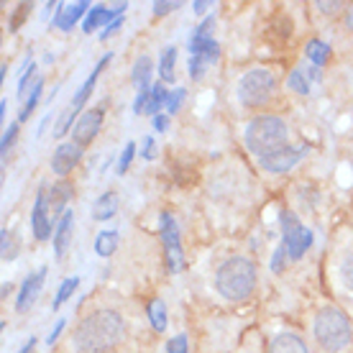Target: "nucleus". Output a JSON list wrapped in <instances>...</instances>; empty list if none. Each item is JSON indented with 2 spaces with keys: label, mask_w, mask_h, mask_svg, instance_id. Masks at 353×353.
<instances>
[{
  "label": "nucleus",
  "mask_w": 353,
  "mask_h": 353,
  "mask_svg": "<svg viewBox=\"0 0 353 353\" xmlns=\"http://www.w3.org/2000/svg\"><path fill=\"white\" fill-rule=\"evenodd\" d=\"M212 28H215V16H208L200 26L194 28V34L190 36V41H208V39H212Z\"/></svg>",
  "instance_id": "32"
},
{
  "label": "nucleus",
  "mask_w": 353,
  "mask_h": 353,
  "mask_svg": "<svg viewBox=\"0 0 353 353\" xmlns=\"http://www.w3.org/2000/svg\"><path fill=\"white\" fill-rule=\"evenodd\" d=\"M287 139H290V125L279 115H256L254 121H248L246 133H243L246 149L259 159L284 149Z\"/></svg>",
  "instance_id": "2"
},
{
  "label": "nucleus",
  "mask_w": 353,
  "mask_h": 353,
  "mask_svg": "<svg viewBox=\"0 0 353 353\" xmlns=\"http://www.w3.org/2000/svg\"><path fill=\"white\" fill-rule=\"evenodd\" d=\"M192 8H194V13H197V16H203L205 10L212 8V3H205V0H194V3H192Z\"/></svg>",
  "instance_id": "44"
},
{
  "label": "nucleus",
  "mask_w": 353,
  "mask_h": 353,
  "mask_svg": "<svg viewBox=\"0 0 353 353\" xmlns=\"http://www.w3.org/2000/svg\"><path fill=\"white\" fill-rule=\"evenodd\" d=\"M49 194L46 192V187L39 190L36 194V203H34V210H31V230H34V236L39 241H49L52 239V218H49Z\"/></svg>",
  "instance_id": "10"
},
{
  "label": "nucleus",
  "mask_w": 353,
  "mask_h": 353,
  "mask_svg": "<svg viewBox=\"0 0 353 353\" xmlns=\"http://www.w3.org/2000/svg\"><path fill=\"white\" fill-rule=\"evenodd\" d=\"M305 54H307V59L312 62V67H325L327 59H330V46L325 44V41H320V39H312V41H307V49H305Z\"/></svg>",
  "instance_id": "21"
},
{
  "label": "nucleus",
  "mask_w": 353,
  "mask_h": 353,
  "mask_svg": "<svg viewBox=\"0 0 353 353\" xmlns=\"http://www.w3.org/2000/svg\"><path fill=\"white\" fill-rule=\"evenodd\" d=\"M187 336L185 333H179V336H174V338H169L167 341V353H187Z\"/></svg>",
  "instance_id": "35"
},
{
  "label": "nucleus",
  "mask_w": 353,
  "mask_h": 353,
  "mask_svg": "<svg viewBox=\"0 0 353 353\" xmlns=\"http://www.w3.org/2000/svg\"><path fill=\"white\" fill-rule=\"evenodd\" d=\"M161 243H164L169 272L176 274L182 266H185V256H182V241H179L176 221L169 215V212H161Z\"/></svg>",
  "instance_id": "7"
},
{
  "label": "nucleus",
  "mask_w": 353,
  "mask_h": 353,
  "mask_svg": "<svg viewBox=\"0 0 353 353\" xmlns=\"http://www.w3.org/2000/svg\"><path fill=\"white\" fill-rule=\"evenodd\" d=\"M185 97H187V90H185V88H174V90H169V95H167V105H164V110H167L169 115L176 113V110L182 108V103H185Z\"/></svg>",
  "instance_id": "31"
},
{
  "label": "nucleus",
  "mask_w": 353,
  "mask_h": 353,
  "mask_svg": "<svg viewBox=\"0 0 353 353\" xmlns=\"http://www.w3.org/2000/svg\"><path fill=\"white\" fill-rule=\"evenodd\" d=\"M10 292H13V284H3V297H8V294H10Z\"/></svg>",
  "instance_id": "47"
},
{
  "label": "nucleus",
  "mask_w": 353,
  "mask_h": 353,
  "mask_svg": "<svg viewBox=\"0 0 353 353\" xmlns=\"http://www.w3.org/2000/svg\"><path fill=\"white\" fill-rule=\"evenodd\" d=\"M118 13H115L113 8H108V6H92L90 8V13L85 16V21H82V28H85V34H92V31H97V28L103 26H110L113 21H118Z\"/></svg>",
  "instance_id": "15"
},
{
  "label": "nucleus",
  "mask_w": 353,
  "mask_h": 353,
  "mask_svg": "<svg viewBox=\"0 0 353 353\" xmlns=\"http://www.w3.org/2000/svg\"><path fill=\"white\" fill-rule=\"evenodd\" d=\"M336 274H338V284H341L345 292L353 294V254H345V256L338 261Z\"/></svg>",
  "instance_id": "24"
},
{
  "label": "nucleus",
  "mask_w": 353,
  "mask_h": 353,
  "mask_svg": "<svg viewBox=\"0 0 353 353\" xmlns=\"http://www.w3.org/2000/svg\"><path fill=\"white\" fill-rule=\"evenodd\" d=\"M215 290L225 300H246L256 290V266L243 256L225 259L215 272Z\"/></svg>",
  "instance_id": "3"
},
{
  "label": "nucleus",
  "mask_w": 353,
  "mask_h": 353,
  "mask_svg": "<svg viewBox=\"0 0 353 353\" xmlns=\"http://www.w3.org/2000/svg\"><path fill=\"white\" fill-rule=\"evenodd\" d=\"M141 157L143 159H154V157H157V143H154V139H151V136H146V139H143V143H141Z\"/></svg>",
  "instance_id": "39"
},
{
  "label": "nucleus",
  "mask_w": 353,
  "mask_h": 353,
  "mask_svg": "<svg viewBox=\"0 0 353 353\" xmlns=\"http://www.w3.org/2000/svg\"><path fill=\"white\" fill-rule=\"evenodd\" d=\"M312 333H315V341L323 351L327 353H338L343 351L345 345L351 343L353 338V327L351 320L343 310L327 305L315 315V323H312Z\"/></svg>",
  "instance_id": "4"
},
{
  "label": "nucleus",
  "mask_w": 353,
  "mask_h": 353,
  "mask_svg": "<svg viewBox=\"0 0 353 353\" xmlns=\"http://www.w3.org/2000/svg\"><path fill=\"white\" fill-rule=\"evenodd\" d=\"M125 323L115 310H95L77 323L72 333V348L77 353H108L121 343Z\"/></svg>",
  "instance_id": "1"
},
{
  "label": "nucleus",
  "mask_w": 353,
  "mask_h": 353,
  "mask_svg": "<svg viewBox=\"0 0 353 353\" xmlns=\"http://www.w3.org/2000/svg\"><path fill=\"white\" fill-rule=\"evenodd\" d=\"M34 74H36V64L28 62L26 64V72H23V77H21V82H18V97H26V92L31 88H34Z\"/></svg>",
  "instance_id": "33"
},
{
  "label": "nucleus",
  "mask_w": 353,
  "mask_h": 353,
  "mask_svg": "<svg viewBox=\"0 0 353 353\" xmlns=\"http://www.w3.org/2000/svg\"><path fill=\"white\" fill-rule=\"evenodd\" d=\"M115 248H118V230H100L95 239L97 256H110Z\"/></svg>",
  "instance_id": "23"
},
{
  "label": "nucleus",
  "mask_w": 353,
  "mask_h": 353,
  "mask_svg": "<svg viewBox=\"0 0 353 353\" xmlns=\"http://www.w3.org/2000/svg\"><path fill=\"white\" fill-rule=\"evenodd\" d=\"M151 72H154L151 57H139V59L133 62L131 82H133V88L139 90V95H143V92H149V90L154 88V85H151Z\"/></svg>",
  "instance_id": "17"
},
{
  "label": "nucleus",
  "mask_w": 353,
  "mask_h": 353,
  "mask_svg": "<svg viewBox=\"0 0 353 353\" xmlns=\"http://www.w3.org/2000/svg\"><path fill=\"white\" fill-rule=\"evenodd\" d=\"M121 28H123V18H118V21H113V23H110V26H108L105 31H103V34H100V41H108V39H110V36H115V34H118V31H121Z\"/></svg>",
  "instance_id": "40"
},
{
  "label": "nucleus",
  "mask_w": 353,
  "mask_h": 353,
  "mask_svg": "<svg viewBox=\"0 0 353 353\" xmlns=\"http://www.w3.org/2000/svg\"><path fill=\"white\" fill-rule=\"evenodd\" d=\"M82 159V146L80 143H74V141H67V143H59L57 146V151H54V157H52V172L54 174H70L72 169L80 164Z\"/></svg>",
  "instance_id": "12"
},
{
  "label": "nucleus",
  "mask_w": 353,
  "mask_h": 353,
  "mask_svg": "<svg viewBox=\"0 0 353 353\" xmlns=\"http://www.w3.org/2000/svg\"><path fill=\"white\" fill-rule=\"evenodd\" d=\"M77 284H80V279H77V276H70V279H64V282L59 284V290H57V297H54V310H59L64 302L70 300L72 294H74V290H77Z\"/></svg>",
  "instance_id": "29"
},
{
  "label": "nucleus",
  "mask_w": 353,
  "mask_h": 353,
  "mask_svg": "<svg viewBox=\"0 0 353 353\" xmlns=\"http://www.w3.org/2000/svg\"><path fill=\"white\" fill-rule=\"evenodd\" d=\"M167 95H169V90L164 88V85H154V88L149 90V103H146V113L149 115H161L159 110H164V105H167Z\"/></svg>",
  "instance_id": "22"
},
{
  "label": "nucleus",
  "mask_w": 353,
  "mask_h": 353,
  "mask_svg": "<svg viewBox=\"0 0 353 353\" xmlns=\"http://www.w3.org/2000/svg\"><path fill=\"white\" fill-rule=\"evenodd\" d=\"M266 353H310V348L297 333H279L269 341Z\"/></svg>",
  "instance_id": "14"
},
{
  "label": "nucleus",
  "mask_w": 353,
  "mask_h": 353,
  "mask_svg": "<svg viewBox=\"0 0 353 353\" xmlns=\"http://www.w3.org/2000/svg\"><path fill=\"white\" fill-rule=\"evenodd\" d=\"M0 254H3V261H13L18 254V241L16 233L8 228L0 230Z\"/></svg>",
  "instance_id": "26"
},
{
  "label": "nucleus",
  "mask_w": 353,
  "mask_h": 353,
  "mask_svg": "<svg viewBox=\"0 0 353 353\" xmlns=\"http://www.w3.org/2000/svg\"><path fill=\"white\" fill-rule=\"evenodd\" d=\"M287 248L279 246L276 251H274V256H272V272L274 274H282L284 272V264H287Z\"/></svg>",
  "instance_id": "36"
},
{
  "label": "nucleus",
  "mask_w": 353,
  "mask_h": 353,
  "mask_svg": "<svg viewBox=\"0 0 353 353\" xmlns=\"http://www.w3.org/2000/svg\"><path fill=\"white\" fill-rule=\"evenodd\" d=\"M64 325H67V320H59V323H57V325H54V330H52V333H49V336H46V343H49V345H52V343H57V338L62 336Z\"/></svg>",
  "instance_id": "42"
},
{
  "label": "nucleus",
  "mask_w": 353,
  "mask_h": 353,
  "mask_svg": "<svg viewBox=\"0 0 353 353\" xmlns=\"http://www.w3.org/2000/svg\"><path fill=\"white\" fill-rule=\"evenodd\" d=\"M133 157H136V143L128 141V143H125L123 154H121V161H118V174H125V172H128V167H131Z\"/></svg>",
  "instance_id": "34"
},
{
  "label": "nucleus",
  "mask_w": 353,
  "mask_h": 353,
  "mask_svg": "<svg viewBox=\"0 0 353 353\" xmlns=\"http://www.w3.org/2000/svg\"><path fill=\"white\" fill-rule=\"evenodd\" d=\"M154 16H167V13H172V10L179 8V3H169V0H157L154 6Z\"/></svg>",
  "instance_id": "38"
},
{
  "label": "nucleus",
  "mask_w": 353,
  "mask_h": 353,
  "mask_svg": "<svg viewBox=\"0 0 353 353\" xmlns=\"http://www.w3.org/2000/svg\"><path fill=\"white\" fill-rule=\"evenodd\" d=\"M146 315H149V323H151V327H154L157 333H164V330H167V305H164L159 297L149 302Z\"/></svg>",
  "instance_id": "20"
},
{
  "label": "nucleus",
  "mask_w": 353,
  "mask_h": 353,
  "mask_svg": "<svg viewBox=\"0 0 353 353\" xmlns=\"http://www.w3.org/2000/svg\"><path fill=\"white\" fill-rule=\"evenodd\" d=\"M18 136V123H10L8 128H6V133H3V141H0V151L3 154H8V149L13 146V141H16Z\"/></svg>",
  "instance_id": "37"
},
{
  "label": "nucleus",
  "mask_w": 353,
  "mask_h": 353,
  "mask_svg": "<svg viewBox=\"0 0 353 353\" xmlns=\"http://www.w3.org/2000/svg\"><path fill=\"white\" fill-rule=\"evenodd\" d=\"M167 125H169L167 115H157V118H154V131H167Z\"/></svg>",
  "instance_id": "43"
},
{
  "label": "nucleus",
  "mask_w": 353,
  "mask_h": 353,
  "mask_svg": "<svg viewBox=\"0 0 353 353\" xmlns=\"http://www.w3.org/2000/svg\"><path fill=\"white\" fill-rule=\"evenodd\" d=\"M108 62H110V54H105V57H103V59H100V62L95 64V70H92V74H90L88 80H85V85L80 88V92H77V95H74V100H72V108H77V110H80V108L85 105V103H88L90 92H92V88H95L97 77H100V72H103V67H105Z\"/></svg>",
  "instance_id": "18"
},
{
  "label": "nucleus",
  "mask_w": 353,
  "mask_h": 353,
  "mask_svg": "<svg viewBox=\"0 0 353 353\" xmlns=\"http://www.w3.org/2000/svg\"><path fill=\"white\" fill-rule=\"evenodd\" d=\"M282 230H284L282 246L287 248L290 261H300L305 256V251L312 246V230L305 228L300 223V218L290 210L282 212Z\"/></svg>",
  "instance_id": "6"
},
{
  "label": "nucleus",
  "mask_w": 353,
  "mask_h": 353,
  "mask_svg": "<svg viewBox=\"0 0 353 353\" xmlns=\"http://www.w3.org/2000/svg\"><path fill=\"white\" fill-rule=\"evenodd\" d=\"M174 67H176V49L174 46H167L164 54H161V62H159V74L164 82L174 80Z\"/></svg>",
  "instance_id": "27"
},
{
  "label": "nucleus",
  "mask_w": 353,
  "mask_h": 353,
  "mask_svg": "<svg viewBox=\"0 0 353 353\" xmlns=\"http://www.w3.org/2000/svg\"><path fill=\"white\" fill-rule=\"evenodd\" d=\"M315 8H320L323 13H338V10L343 8V3H325V0H318Z\"/></svg>",
  "instance_id": "41"
},
{
  "label": "nucleus",
  "mask_w": 353,
  "mask_h": 353,
  "mask_svg": "<svg viewBox=\"0 0 353 353\" xmlns=\"http://www.w3.org/2000/svg\"><path fill=\"white\" fill-rule=\"evenodd\" d=\"M345 28H348V31H353V6L348 8V13H345Z\"/></svg>",
  "instance_id": "45"
},
{
  "label": "nucleus",
  "mask_w": 353,
  "mask_h": 353,
  "mask_svg": "<svg viewBox=\"0 0 353 353\" xmlns=\"http://www.w3.org/2000/svg\"><path fill=\"white\" fill-rule=\"evenodd\" d=\"M274 90H276L274 72L264 70V67H256V70H248L246 74L241 77L236 92H239V100L246 108H259L274 95Z\"/></svg>",
  "instance_id": "5"
},
{
  "label": "nucleus",
  "mask_w": 353,
  "mask_h": 353,
  "mask_svg": "<svg viewBox=\"0 0 353 353\" xmlns=\"http://www.w3.org/2000/svg\"><path fill=\"white\" fill-rule=\"evenodd\" d=\"M72 225H74V215H72V210H67L59 218V225H57V233H54V256L57 259H62L67 254V248H70Z\"/></svg>",
  "instance_id": "16"
},
{
  "label": "nucleus",
  "mask_w": 353,
  "mask_h": 353,
  "mask_svg": "<svg viewBox=\"0 0 353 353\" xmlns=\"http://www.w3.org/2000/svg\"><path fill=\"white\" fill-rule=\"evenodd\" d=\"M44 279H46V266L36 269L34 274H28L26 282L21 284V292H18V300H16L18 312H28V310L34 307L41 290H44Z\"/></svg>",
  "instance_id": "11"
},
{
  "label": "nucleus",
  "mask_w": 353,
  "mask_h": 353,
  "mask_svg": "<svg viewBox=\"0 0 353 353\" xmlns=\"http://www.w3.org/2000/svg\"><path fill=\"white\" fill-rule=\"evenodd\" d=\"M41 90H44V80H41V77H36L34 88L28 90L26 103H23V108H21V113H18V121H26L28 115L34 113V108L39 105V97H41Z\"/></svg>",
  "instance_id": "25"
},
{
  "label": "nucleus",
  "mask_w": 353,
  "mask_h": 353,
  "mask_svg": "<svg viewBox=\"0 0 353 353\" xmlns=\"http://www.w3.org/2000/svg\"><path fill=\"white\" fill-rule=\"evenodd\" d=\"M100 125H103V108H90V110H85V113L77 118L74 128H72L74 143H80V146L92 143L97 131H100Z\"/></svg>",
  "instance_id": "9"
},
{
  "label": "nucleus",
  "mask_w": 353,
  "mask_h": 353,
  "mask_svg": "<svg viewBox=\"0 0 353 353\" xmlns=\"http://www.w3.org/2000/svg\"><path fill=\"white\" fill-rule=\"evenodd\" d=\"M307 154V146H284V149L274 151L269 157H261L259 164L261 169H266L269 174H287L292 167H297L300 159Z\"/></svg>",
  "instance_id": "8"
},
{
  "label": "nucleus",
  "mask_w": 353,
  "mask_h": 353,
  "mask_svg": "<svg viewBox=\"0 0 353 353\" xmlns=\"http://www.w3.org/2000/svg\"><path fill=\"white\" fill-rule=\"evenodd\" d=\"M34 345H36V338H28V343L23 345V348H21L18 353H31V351H34Z\"/></svg>",
  "instance_id": "46"
},
{
  "label": "nucleus",
  "mask_w": 353,
  "mask_h": 353,
  "mask_svg": "<svg viewBox=\"0 0 353 353\" xmlns=\"http://www.w3.org/2000/svg\"><path fill=\"white\" fill-rule=\"evenodd\" d=\"M90 8H92V6H90L88 0H80V3H64V6H59V10H57L54 26L59 28V31H70L85 13H90Z\"/></svg>",
  "instance_id": "13"
},
{
  "label": "nucleus",
  "mask_w": 353,
  "mask_h": 353,
  "mask_svg": "<svg viewBox=\"0 0 353 353\" xmlns=\"http://www.w3.org/2000/svg\"><path fill=\"white\" fill-rule=\"evenodd\" d=\"M287 85H290V90H294V92H300V95H307L310 92V80L307 74L302 72V67H297V70H292L290 80H287Z\"/></svg>",
  "instance_id": "30"
},
{
  "label": "nucleus",
  "mask_w": 353,
  "mask_h": 353,
  "mask_svg": "<svg viewBox=\"0 0 353 353\" xmlns=\"http://www.w3.org/2000/svg\"><path fill=\"white\" fill-rule=\"evenodd\" d=\"M77 118H80V115H77V108H72V105L64 108L62 115H59V121H57V125H54V136H57V139H62L70 128H74Z\"/></svg>",
  "instance_id": "28"
},
{
  "label": "nucleus",
  "mask_w": 353,
  "mask_h": 353,
  "mask_svg": "<svg viewBox=\"0 0 353 353\" xmlns=\"http://www.w3.org/2000/svg\"><path fill=\"white\" fill-rule=\"evenodd\" d=\"M118 210V194L115 192H105L100 194L92 205V215H95V221H108L110 215H115Z\"/></svg>",
  "instance_id": "19"
}]
</instances>
